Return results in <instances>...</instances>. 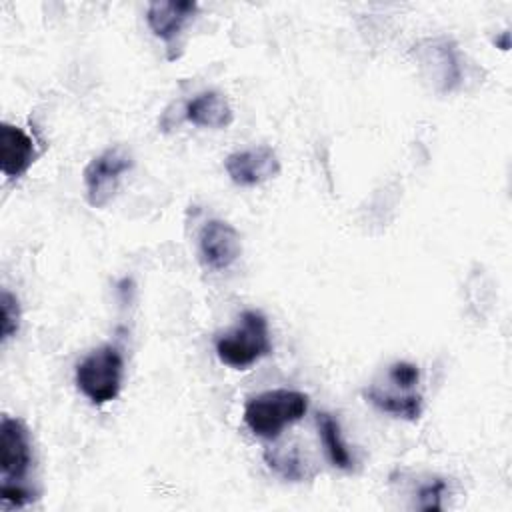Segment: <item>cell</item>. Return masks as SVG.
Returning a JSON list of instances; mask_svg holds the SVG:
<instances>
[{"mask_svg":"<svg viewBox=\"0 0 512 512\" xmlns=\"http://www.w3.org/2000/svg\"><path fill=\"white\" fill-rule=\"evenodd\" d=\"M308 412V394L288 388L260 392L244 404V424L264 440H276L286 426L302 420Z\"/></svg>","mask_w":512,"mask_h":512,"instance_id":"cell-1","label":"cell"},{"mask_svg":"<svg viewBox=\"0 0 512 512\" xmlns=\"http://www.w3.org/2000/svg\"><path fill=\"white\" fill-rule=\"evenodd\" d=\"M222 364L244 370L272 352L268 320L258 310H244L236 328L220 334L214 342Z\"/></svg>","mask_w":512,"mask_h":512,"instance_id":"cell-2","label":"cell"},{"mask_svg":"<svg viewBox=\"0 0 512 512\" xmlns=\"http://www.w3.org/2000/svg\"><path fill=\"white\" fill-rule=\"evenodd\" d=\"M124 376V358L118 346L104 344L76 364V388L94 404L102 406L118 398Z\"/></svg>","mask_w":512,"mask_h":512,"instance_id":"cell-3","label":"cell"},{"mask_svg":"<svg viewBox=\"0 0 512 512\" xmlns=\"http://www.w3.org/2000/svg\"><path fill=\"white\" fill-rule=\"evenodd\" d=\"M132 166V152L122 144L110 146L94 156L82 174L88 204L92 208H104L114 198L122 176L130 172Z\"/></svg>","mask_w":512,"mask_h":512,"instance_id":"cell-4","label":"cell"},{"mask_svg":"<svg viewBox=\"0 0 512 512\" xmlns=\"http://www.w3.org/2000/svg\"><path fill=\"white\" fill-rule=\"evenodd\" d=\"M34 462L30 432L22 420L2 416L0 420V476L2 482H18L28 476Z\"/></svg>","mask_w":512,"mask_h":512,"instance_id":"cell-5","label":"cell"},{"mask_svg":"<svg viewBox=\"0 0 512 512\" xmlns=\"http://www.w3.org/2000/svg\"><path fill=\"white\" fill-rule=\"evenodd\" d=\"M200 260L210 270L230 268L242 254V240L238 230L226 220H208L198 236Z\"/></svg>","mask_w":512,"mask_h":512,"instance_id":"cell-6","label":"cell"},{"mask_svg":"<svg viewBox=\"0 0 512 512\" xmlns=\"http://www.w3.org/2000/svg\"><path fill=\"white\" fill-rule=\"evenodd\" d=\"M226 174L238 186H258L280 172V160L270 146H256L230 154L224 160Z\"/></svg>","mask_w":512,"mask_h":512,"instance_id":"cell-7","label":"cell"},{"mask_svg":"<svg viewBox=\"0 0 512 512\" xmlns=\"http://www.w3.org/2000/svg\"><path fill=\"white\" fill-rule=\"evenodd\" d=\"M198 4L194 0H154L146 8V22L152 34L166 42L168 50L182 34L184 26L196 16Z\"/></svg>","mask_w":512,"mask_h":512,"instance_id":"cell-8","label":"cell"},{"mask_svg":"<svg viewBox=\"0 0 512 512\" xmlns=\"http://www.w3.org/2000/svg\"><path fill=\"white\" fill-rule=\"evenodd\" d=\"M36 158L32 138L18 126L2 122L0 126V168L8 178H20Z\"/></svg>","mask_w":512,"mask_h":512,"instance_id":"cell-9","label":"cell"},{"mask_svg":"<svg viewBox=\"0 0 512 512\" xmlns=\"http://www.w3.org/2000/svg\"><path fill=\"white\" fill-rule=\"evenodd\" d=\"M184 116L194 126L202 128H226L234 120V112L226 96L218 90H206L194 96L184 110Z\"/></svg>","mask_w":512,"mask_h":512,"instance_id":"cell-10","label":"cell"},{"mask_svg":"<svg viewBox=\"0 0 512 512\" xmlns=\"http://www.w3.org/2000/svg\"><path fill=\"white\" fill-rule=\"evenodd\" d=\"M362 396L366 398V402H370L380 412L392 414L396 418H404V420L414 422L422 414V396L416 394V392H408V394L398 396L394 392L370 386L362 392Z\"/></svg>","mask_w":512,"mask_h":512,"instance_id":"cell-11","label":"cell"},{"mask_svg":"<svg viewBox=\"0 0 512 512\" xmlns=\"http://www.w3.org/2000/svg\"><path fill=\"white\" fill-rule=\"evenodd\" d=\"M316 426H318V434L320 440L324 444L326 456L328 460L340 468V470H352L354 468V458L342 438V430H340V422L328 414V412H320L316 416Z\"/></svg>","mask_w":512,"mask_h":512,"instance_id":"cell-12","label":"cell"},{"mask_svg":"<svg viewBox=\"0 0 512 512\" xmlns=\"http://www.w3.org/2000/svg\"><path fill=\"white\" fill-rule=\"evenodd\" d=\"M264 460L266 464L276 472L280 474L282 478L286 480H292V482H300L304 480L308 474H306V464L300 456V452L294 448L290 452H284V450H266L264 452Z\"/></svg>","mask_w":512,"mask_h":512,"instance_id":"cell-13","label":"cell"},{"mask_svg":"<svg viewBox=\"0 0 512 512\" xmlns=\"http://www.w3.org/2000/svg\"><path fill=\"white\" fill-rule=\"evenodd\" d=\"M20 328V304L18 298L10 290H2L0 294V336L2 342H8L16 336Z\"/></svg>","mask_w":512,"mask_h":512,"instance_id":"cell-14","label":"cell"},{"mask_svg":"<svg viewBox=\"0 0 512 512\" xmlns=\"http://www.w3.org/2000/svg\"><path fill=\"white\" fill-rule=\"evenodd\" d=\"M388 378L398 386V388H404V390H410L418 384L420 380V370L416 364L412 362H406V360H398L394 364L388 366Z\"/></svg>","mask_w":512,"mask_h":512,"instance_id":"cell-15","label":"cell"},{"mask_svg":"<svg viewBox=\"0 0 512 512\" xmlns=\"http://www.w3.org/2000/svg\"><path fill=\"white\" fill-rule=\"evenodd\" d=\"M36 498V492L30 490L26 484H18V482H2L0 486V500L4 504L22 508L26 504H30Z\"/></svg>","mask_w":512,"mask_h":512,"instance_id":"cell-16","label":"cell"},{"mask_svg":"<svg viewBox=\"0 0 512 512\" xmlns=\"http://www.w3.org/2000/svg\"><path fill=\"white\" fill-rule=\"evenodd\" d=\"M444 490H446V482L442 478H436V480L424 484L418 490V500H420L418 508H422V510H442L440 500H442Z\"/></svg>","mask_w":512,"mask_h":512,"instance_id":"cell-17","label":"cell"}]
</instances>
